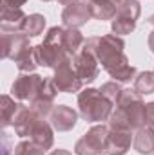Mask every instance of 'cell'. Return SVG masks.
<instances>
[{"instance_id": "obj_14", "label": "cell", "mask_w": 154, "mask_h": 155, "mask_svg": "<svg viewBox=\"0 0 154 155\" xmlns=\"http://www.w3.org/2000/svg\"><path fill=\"white\" fill-rule=\"evenodd\" d=\"M145 116H147V119H149V123H154V103L147 105V112H145Z\"/></svg>"}, {"instance_id": "obj_13", "label": "cell", "mask_w": 154, "mask_h": 155, "mask_svg": "<svg viewBox=\"0 0 154 155\" xmlns=\"http://www.w3.org/2000/svg\"><path fill=\"white\" fill-rule=\"evenodd\" d=\"M16 155H42V153H40L38 150L31 148L27 143H24V144H20V146H18V152H16Z\"/></svg>"}, {"instance_id": "obj_7", "label": "cell", "mask_w": 154, "mask_h": 155, "mask_svg": "<svg viewBox=\"0 0 154 155\" xmlns=\"http://www.w3.org/2000/svg\"><path fill=\"white\" fill-rule=\"evenodd\" d=\"M42 85L38 76H22L18 79V83L13 87V94H16L18 97H29L27 90H33V87Z\"/></svg>"}, {"instance_id": "obj_12", "label": "cell", "mask_w": 154, "mask_h": 155, "mask_svg": "<svg viewBox=\"0 0 154 155\" xmlns=\"http://www.w3.org/2000/svg\"><path fill=\"white\" fill-rule=\"evenodd\" d=\"M64 40H65V45L69 47V51H76V47L82 43V36H80V33L78 31H67L65 35H64Z\"/></svg>"}, {"instance_id": "obj_1", "label": "cell", "mask_w": 154, "mask_h": 155, "mask_svg": "<svg viewBox=\"0 0 154 155\" xmlns=\"http://www.w3.org/2000/svg\"><path fill=\"white\" fill-rule=\"evenodd\" d=\"M82 114L89 121H100L109 114V105L100 97L98 90H85L80 96Z\"/></svg>"}, {"instance_id": "obj_8", "label": "cell", "mask_w": 154, "mask_h": 155, "mask_svg": "<svg viewBox=\"0 0 154 155\" xmlns=\"http://www.w3.org/2000/svg\"><path fill=\"white\" fill-rule=\"evenodd\" d=\"M116 137H111V143L107 146V152L111 155H123L127 152V146H129V141L131 137L127 134H114Z\"/></svg>"}, {"instance_id": "obj_9", "label": "cell", "mask_w": 154, "mask_h": 155, "mask_svg": "<svg viewBox=\"0 0 154 155\" xmlns=\"http://www.w3.org/2000/svg\"><path fill=\"white\" fill-rule=\"evenodd\" d=\"M152 148H154V132L142 130L136 137V150L140 153H149Z\"/></svg>"}, {"instance_id": "obj_15", "label": "cell", "mask_w": 154, "mask_h": 155, "mask_svg": "<svg viewBox=\"0 0 154 155\" xmlns=\"http://www.w3.org/2000/svg\"><path fill=\"white\" fill-rule=\"evenodd\" d=\"M5 2H11V4H13L15 7H18V5H20V4H24L26 0H5Z\"/></svg>"}, {"instance_id": "obj_3", "label": "cell", "mask_w": 154, "mask_h": 155, "mask_svg": "<svg viewBox=\"0 0 154 155\" xmlns=\"http://www.w3.org/2000/svg\"><path fill=\"white\" fill-rule=\"evenodd\" d=\"M87 18H89V11H87V5H83V4L69 5L64 11V20L67 25H82L87 22Z\"/></svg>"}, {"instance_id": "obj_4", "label": "cell", "mask_w": 154, "mask_h": 155, "mask_svg": "<svg viewBox=\"0 0 154 155\" xmlns=\"http://www.w3.org/2000/svg\"><path fill=\"white\" fill-rule=\"evenodd\" d=\"M53 123L58 130H69L76 123V114L67 107H58L53 114Z\"/></svg>"}, {"instance_id": "obj_5", "label": "cell", "mask_w": 154, "mask_h": 155, "mask_svg": "<svg viewBox=\"0 0 154 155\" xmlns=\"http://www.w3.org/2000/svg\"><path fill=\"white\" fill-rule=\"evenodd\" d=\"M54 83H56L58 88H62L65 92H75V90L80 88V79L75 74L71 76V71H67V69H60L58 71V74L54 78Z\"/></svg>"}, {"instance_id": "obj_11", "label": "cell", "mask_w": 154, "mask_h": 155, "mask_svg": "<svg viewBox=\"0 0 154 155\" xmlns=\"http://www.w3.org/2000/svg\"><path fill=\"white\" fill-rule=\"evenodd\" d=\"M136 90L142 92V94H151L154 92V74L152 72H147V74H142L136 81Z\"/></svg>"}, {"instance_id": "obj_2", "label": "cell", "mask_w": 154, "mask_h": 155, "mask_svg": "<svg viewBox=\"0 0 154 155\" xmlns=\"http://www.w3.org/2000/svg\"><path fill=\"white\" fill-rule=\"evenodd\" d=\"M103 141H105V128H93L78 143L76 150L80 155H94L103 148Z\"/></svg>"}, {"instance_id": "obj_10", "label": "cell", "mask_w": 154, "mask_h": 155, "mask_svg": "<svg viewBox=\"0 0 154 155\" xmlns=\"http://www.w3.org/2000/svg\"><path fill=\"white\" fill-rule=\"evenodd\" d=\"M44 25H45L44 16H40V15H33V16H29L27 22L24 24V29L27 31L29 36H38L40 33H42V29H44Z\"/></svg>"}, {"instance_id": "obj_6", "label": "cell", "mask_w": 154, "mask_h": 155, "mask_svg": "<svg viewBox=\"0 0 154 155\" xmlns=\"http://www.w3.org/2000/svg\"><path fill=\"white\" fill-rule=\"evenodd\" d=\"M78 72H80V76L85 78L87 81H93L96 74H98V69H96V65H94V60L91 58V54L85 51L80 58H78Z\"/></svg>"}]
</instances>
